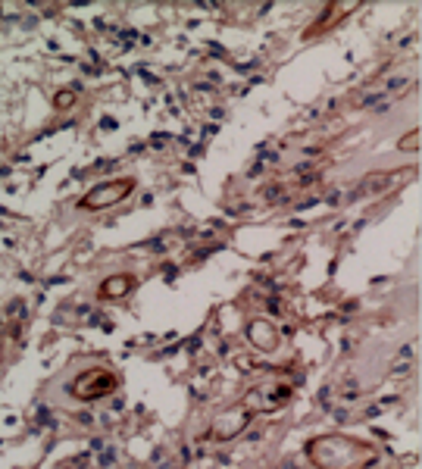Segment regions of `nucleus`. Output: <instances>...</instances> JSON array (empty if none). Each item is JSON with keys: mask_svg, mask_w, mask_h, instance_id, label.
<instances>
[{"mask_svg": "<svg viewBox=\"0 0 422 469\" xmlns=\"http://www.w3.org/2000/svg\"><path fill=\"white\" fill-rule=\"evenodd\" d=\"M391 185H394L391 172H372V175H366L363 182L357 185V194H381L385 188H391Z\"/></svg>", "mask_w": 422, "mask_h": 469, "instance_id": "obj_1", "label": "nucleus"}, {"mask_svg": "<svg viewBox=\"0 0 422 469\" xmlns=\"http://www.w3.org/2000/svg\"><path fill=\"white\" fill-rule=\"evenodd\" d=\"M416 147H419V132H410L400 141V150H416Z\"/></svg>", "mask_w": 422, "mask_h": 469, "instance_id": "obj_2", "label": "nucleus"}]
</instances>
